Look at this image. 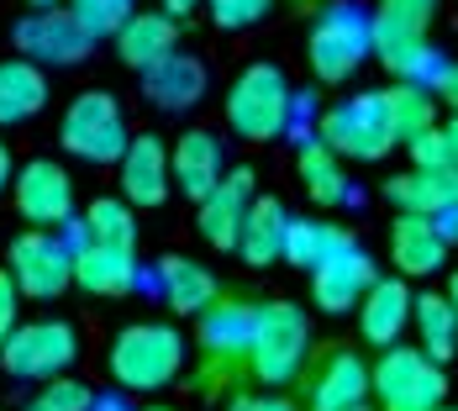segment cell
I'll list each match as a JSON object with an SVG mask.
<instances>
[{
    "label": "cell",
    "instance_id": "cell-41",
    "mask_svg": "<svg viewBox=\"0 0 458 411\" xmlns=\"http://www.w3.org/2000/svg\"><path fill=\"white\" fill-rule=\"evenodd\" d=\"M443 137H448V158L458 164V111L448 116V122H443Z\"/></svg>",
    "mask_w": 458,
    "mask_h": 411
},
{
    "label": "cell",
    "instance_id": "cell-44",
    "mask_svg": "<svg viewBox=\"0 0 458 411\" xmlns=\"http://www.w3.org/2000/svg\"><path fill=\"white\" fill-rule=\"evenodd\" d=\"M443 295H448V306H454V317H458V274L448 279V290H443Z\"/></svg>",
    "mask_w": 458,
    "mask_h": 411
},
{
    "label": "cell",
    "instance_id": "cell-38",
    "mask_svg": "<svg viewBox=\"0 0 458 411\" xmlns=\"http://www.w3.org/2000/svg\"><path fill=\"white\" fill-rule=\"evenodd\" d=\"M16 312H21V290H16L11 270H0V343L11 338V327H16Z\"/></svg>",
    "mask_w": 458,
    "mask_h": 411
},
{
    "label": "cell",
    "instance_id": "cell-30",
    "mask_svg": "<svg viewBox=\"0 0 458 411\" xmlns=\"http://www.w3.org/2000/svg\"><path fill=\"white\" fill-rule=\"evenodd\" d=\"M385 106H390V127H395V142H416L421 133L437 127V95L416 80H395L385 90Z\"/></svg>",
    "mask_w": 458,
    "mask_h": 411
},
{
    "label": "cell",
    "instance_id": "cell-43",
    "mask_svg": "<svg viewBox=\"0 0 458 411\" xmlns=\"http://www.w3.org/2000/svg\"><path fill=\"white\" fill-rule=\"evenodd\" d=\"M11 180H16V169H11V153H5V142H0V190Z\"/></svg>",
    "mask_w": 458,
    "mask_h": 411
},
{
    "label": "cell",
    "instance_id": "cell-35",
    "mask_svg": "<svg viewBox=\"0 0 458 411\" xmlns=\"http://www.w3.org/2000/svg\"><path fill=\"white\" fill-rule=\"evenodd\" d=\"M206 5H211V21H216V27L237 32V27H253V21H264L275 0H206Z\"/></svg>",
    "mask_w": 458,
    "mask_h": 411
},
{
    "label": "cell",
    "instance_id": "cell-5",
    "mask_svg": "<svg viewBox=\"0 0 458 411\" xmlns=\"http://www.w3.org/2000/svg\"><path fill=\"white\" fill-rule=\"evenodd\" d=\"M311 69H317L321 85H343L364 69V58L374 53V16L353 0H337L327 5L311 27Z\"/></svg>",
    "mask_w": 458,
    "mask_h": 411
},
{
    "label": "cell",
    "instance_id": "cell-49",
    "mask_svg": "<svg viewBox=\"0 0 458 411\" xmlns=\"http://www.w3.org/2000/svg\"><path fill=\"white\" fill-rule=\"evenodd\" d=\"M142 411H169V407H142Z\"/></svg>",
    "mask_w": 458,
    "mask_h": 411
},
{
    "label": "cell",
    "instance_id": "cell-22",
    "mask_svg": "<svg viewBox=\"0 0 458 411\" xmlns=\"http://www.w3.org/2000/svg\"><path fill=\"white\" fill-rule=\"evenodd\" d=\"M180 47V21L169 16V11H132L127 16V27L116 32V53H122V64L127 69H153L164 53H174Z\"/></svg>",
    "mask_w": 458,
    "mask_h": 411
},
{
    "label": "cell",
    "instance_id": "cell-19",
    "mask_svg": "<svg viewBox=\"0 0 458 411\" xmlns=\"http://www.w3.org/2000/svg\"><path fill=\"white\" fill-rule=\"evenodd\" d=\"M390 259L401 274H437L443 259H448V237L437 232L432 217H416V211H401L395 227H390Z\"/></svg>",
    "mask_w": 458,
    "mask_h": 411
},
{
    "label": "cell",
    "instance_id": "cell-4",
    "mask_svg": "<svg viewBox=\"0 0 458 411\" xmlns=\"http://www.w3.org/2000/svg\"><path fill=\"white\" fill-rule=\"evenodd\" d=\"M295 100H290V80L275 64H248L227 90V127L248 142H269L290 127Z\"/></svg>",
    "mask_w": 458,
    "mask_h": 411
},
{
    "label": "cell",
    "instance_id": "cell-36",
    "mask_svg": "<svg viewBox=\"0 0 458 411\" xmlns=\"http://www.w3.org/2000/svg\"><path fill=\"white\" fill-rule=\"evenodd\" d=\"M248 364H237V359H211L206 354V364H200V374H195V385H200V396H227V385L242 374Z\"/></svg>",
    "mask_w": 458,
    "mask_h": 411
},
{
    "label": "cell",
    "instance_id": "cell-50",
    "mask_svg": "<svg viewBox=\"0 0 458 411\" xmlns=\"http://www.w3.org/2000/svg\"><path fill=\"white\" fill-rule=\"evenodd\" d=\"M348 411H369V407H348Z\"/></svg>",
    "mask_w": 458,
    "mask_h": 411
},
{
    "label": "cell",
    "instance_id": "cell-29",
    "mask_svg": "<svg viewBox=\"0 0 458 411\" xmlns=\"http://www.w3.org/2000/svg\"><path fill=\"white\" fill-rule=\"evenodd\" d=\"M353 243V232L348 227H332V222H311V217H295V222H284V264H295V270H317L327 253H337V248H348Z\"/></svg>",
    "mask_w": 458,
    "mask_h": 411
},
{
    "label": "cell",
    "instance_id": "cell-42",
    "mask_svg": "<svg viewBox=\"0 0 458 411\" xmlns=\"http://www.w3.org/2000/svg\"><path fill=\"white\" fill-rule=\"evenodd\" d=\"M158 5H164V11H169V16H174V21H180V16H190V11H195V5H200V0H158Z\"/></svg>",
    "mask_w": 458,
    "mask_h": 411
},
{
    "label": "cell",
    "instance_id": "cell-8",
    "mask_svg": "<svg viewBox=\"0 0 458 411\" xmlns=\"http://www.w3.org/2000/svg\"><path fill=\"white\" fill-rule=\"evenodd\" d=\"M74 354H80V338L69 321H27V327L16 321L11 338L0 343V364L16 380H53L74 364Z\"/></svg>",
    "mask_w": 458,
    "mask_h": 411
},
{
    "label": "cell",
    "instance_id": "cell-37",
    "mask_svg": "<svg viewBox=\"0 0 458 411\" xmlns=\"http://www.w3.org/2000/svg\"><path fill=\"white\" fill-rule=\"evenodd\" d=\"M406 148H411V164H416V169H443V164H454V158H448V137H443V127L421 133L416 142H406Z\"/></svg>",
    "mask_w": 458,
    "mask_h": 411
},
{
    "label": "cell",
    "instance_id": "cell-21",
    "mask_svg": "<svg viewBox=\"0 0 458 411\" xmlns=\"http://www.w3.org/2000/svg\"><path fill=\"white\" fill-rule=\"evenodd\" d=\"M253 317H259V306H248V301H211V306L200 312V348H206L211 359H237V364H248Z\"/></svg>",
    "mask_w": 458,
    "mask_h": 411
},
{
    "label": "cell",
    "instance_id": "cell-15",
    "mask_svg": "<svg viewBox=\"0 0 458 411\" xmlns=\"http://www.w3.org/2000/svg\"><path fill=\"white\" fill-rule=\"evenodd\" d=\"M353 312H359L364 343L390 348V343H401V332L411 327V285H406V279H379V274H374V285L364 290V301H359Z\"/></svg>",
    "mask_w": 458,
    "mask_h": 411
},
{
    "label": "cell",
    "instance_id": "cell-2",
    "mask_svg": "<svg viewBox=\"0 0 458 411\" xmlns=\"http://www.w3.org/2000/svg\"><path fill=\"white\" fill-rule=\"evenodd\" d=\"M311 359V321L290 301H269L253 317V348H248V369L264 385H290L301 380V369Z\"/></svg>",
    "mask_w": 458,
    "mask_h": 411
},
{
    "label": "cell",
    "instance_id": "cell-6",
    "mask_svg": "<svg viewBox=\"0 0 458 411\" xmlns=\"http://www.w3.org/2000/svg\"><path fill=\"white\" fill-rule=\"evenodd\" d=\"M317 137L337 153V158H359V164H374L395 148V127H390V106H385V90H364L348 95L343 106L321 111Z\"/></svg>",
    "mask_w": 458,
    "mask_h": 411
},
{
    "label": "cell",
    "instance_id": "cell-10",
    "mask_svg": "<svg viewBox=\"0 0 458 411\" xmlns=\"http://www.w3.org/2000/svg\"><path fill=\"white\" fill-rule=\"evenodd\" d=\"M90 43L95 38L80 27V16L69 5H43L27 21H16V53L32 64H80Z\"/></svg>",
    "mask_w": 458,
    "mask_h": 411
},
{
    "label": "cell",
    "instance_id": "cell-48",
    "mask_svg": "<svg viewBox=\"0 0 458 411\" xmlns=\"http://www.w3.org/2000/svg\"><path fill=\"white\" fill-rule=\"evenodd\" d=\"M437 411H458V407H448V401H443V407H437Z\"/></svg>",
    "mask_w": 458,
    "mask_h": 411
},
{
    "label": "cell",
    "instance_id": "cell-9",
    "mask_svg": "<svg viewBox=\"0 0 458 411\" xmlns=\"http://www.w3.org/2000/svg\"><path fill=\"white\" fill-rule=\"evenodd\" d=\"M5 270H11V279H16L21 295L53 301V295H64V290L74 285V248H69L64 237H53V232L32 227L11 243V264H5Z\"/></svg>",
    "mask_w": 458,
    "mask_h": 411
},
{
    "label": "cell",
    "instance_id": "cell-23",
    "mask_svg": "<svg viewBox=\"0 0 458 411\" xmlns=\"http://www.w3.org/2000/svg\"><path fill=\"white\" fill-rule=\"evenodd\" d=\"M74 285H85L90 295H127V290L138 285V259H132V248L80 243V248H74Z\"/></svg>",
    "mask_w": 458,
    "mask_h": 411
},
{
    "label": "cell",
    "instance_id": "cell-1",
    "mask_svg": "<svg viewBox=\"0 0 458 411\" xmlns=\"http://www.w3.org/2000/svg\"><path fill=\"white\" fill-rule=\"evenodd\" d=\"M184 369V338L164 321H132L111 343V380L122 390H164Z\"/></svg>",
    "mask_w": 458,
    "mask_h": 411
},
{
    "label": "cell",
    "instance_id": "cell-47",
    "mask_svg": "<svg viewBox=\"0 0 458 411\" xmlns=\"http://www.w3.org/2000/svg\"><path fill=\"white\" fill-rule=\"evenodd\" d=\"M32 5H38V11H43V5H53V0H32Z\"/></svg>",
    "mask_w": 458,
    "mask_h": 411
},
{
    "label": "cell",
    "instance_id": "cell-7",
    "mask_svg": "<svg viewBox=\"0 0 458 411\" xmlns=\"http://www.w3.org/2000/svg\"><path fill=\"white\" fill-rule=\"evenodd\" d=\"M58 142L85 158V164H116L127 153V122H122V106L106 90H85L69 111H64V127Z\"/></svg>",
    "mask_w": 458,
    "mask_h": 411
},
{
    "label": "cell",
    "instance_id": "cell-39",
    "mask_svg": "<svg viewBox=\"0 0 458 411\" xmlns=\"http://www.w3.org/2000/svg\"><path fill=\"white\" fill-rule=\"evenodd\" d=\"M427 90L437 95L448 111H458V64H437V74L427 80Z\"/></svg>",
    "mask_w": 458,
    "mask_h": 411
},
{
    "label": "cell",
    "instance_id": "cell-17",
    "mask_svg": "<svg viewBox=\"0 0 458 411\" xmlns=\"http://www.w3.org/2000/svg\"><path fill=\"white\" fill-rule=\"evenodd\" d=\"M142 90H148V100H153L158 111L180 116V111H190V106L206 95V64L174 47V53H164L153 69H142Z\"/></svg>",
    "mask_w": 458,
    "mask_h": 411
},
{
    "label": "cell",
    "instance_id": "cell-45",
    "mask_svg": "<svg viewBox=\"0 0 458 411\" xmlns=\"http://www.w3.org/2000/svg\"><path fill=\"white\" fill-rule=\"evenodd\" d=\"M264 411H295L290 401H279V396H264Z\"/></svg>",
    "mask_w": 458,
    "mask_h": 411
},
{
    "label": "cell",
    "instance_id": "cell-13",
    "mask_svg": "<svg viewBox=\"0 0 458 411\" xmlns=\"http://www.w3.org/2000/svg\"><path fill=\"white\" fill-rule=\"evenodd\" d=\"M248 206H253V169H227L216 190L200 201V237L222 253H237V232H242Z\"/></svg>",
    "mask_w": 458,
    "mask_h": 411
},
{
    "label": "cell",
    "instance_id": "cell-46",
    "mask_svg": "<svg viewBox=\"0 0 458 411\" xmlns=\"http://www.w3.org/2000/svg\"><path fill=\"white\" fill-rule=\"evenodd\" d=\"M90 411H122V407H116V401H106V407H90Z\"/></svg>",
    "mask_w": 458,
    "mask_h": 411
},
{
    "label": "cell",
    "instance_id": "cell-18",
    "mask_svg": "<svg viewBox=\"0 0 458 411\" xmlns=\"http://www.w3.org/2000/svg\"><path fill=\"white\" fill-rule=\"evenodd\" d=\"M385 201L395 211H416V217H443L448 206H458V164L443 169H406L385 184Z\"/></svg>",
    "mask_w": 458,
    "mask_h": 411
},
{
    "label": "cell",
    "instance_id": "cell-3",
    "mask_svg": "<svg viewBox=\"0 0 458 411\" xmlns=\"http://www.w3.org/2000/svg\"><path fill=\"white\" fill-rule=\"evenodd\" d=\"M369 396H379V411H437L448 401V374L421 348L390 343L369 369Z\"/></svg>",
    "mask_w": 458,
    "mask_h": 411
},
{
    "label": "cell",
    "instance_id": "cell-11",
    "mask_svg": "<svg viewBox=\"0 0 458 411\" xmlns=\"http://www.w3.org/2000/svg\"><path fill=\"white\" fill-rule=\"evenodd\" d=\"M11 195H16V211L43 232L69 227V217H74V184H69V169L53 164V158H32V164L11 180Z\"/></svg>",
    "mask_w": 458,
    "mask_h": 411
},
{
    "label": "cell",
    "instance_id": "cell-32",
    "mask_svg": "<svg viewBox=\"0 0 458 411\" xmlns=\"http://www.w3.org/2000/svg\"><path fill=\"white\" fill-rule=\"evenodd\" d=\"M85 232L90 243H111V248H138V222H132V206L127 201H90L85 211Z\"/></svg>",
    "mask_w": 458,
    "mask_h": 411
},
{
    "label": "cell",
    "instance_id": "cell-31",
    "mask_svg": "<svg viewBox=\"0 0 458 411\" xmlns=\"http://www.w3.org/2000/svg\"><path fill=\"white\" fill-rule=\"evenodd\" d=\"M374 53H379V64L395 74V80H432L437 74V58H432V47H427V38H385V43H374Z\"/></svg>",
    "mask_w": 458,
    "mask_h": 411
},
{
    "label": "cell",
    "instance_id": "cell-28",
    "mask_svg": "<svg viewBox=\"0 0 458 411\" xmlns=\"http://www.w3.org/2000/svg\"><path fill=\"white\" fill-rule=\"evenodd\" d=\"M295 169H301L306 195H311L317 206H343V201H348V175H343V158H337L321 137H306V142H301Z\"/></svg>",
    "mask_w": 458,
    "mask_h": 411
},
{
    "label": "cell",
    "instance_id": "cell-14",
    "mask_svg": "<svg viewBox=\"0 0 458 411\" xmlns=\"http://www.w3.org/2000/svg\"><path fill=\"white\" fill-rule=\"evenodd\" d=\"M116 169H122V195H127V206H164L169 201V148H164V137L142 133L127 142V153L116 158Z\"/></svg>",
    "mask_w": 458,
    "mask_h": 411
},
{
    "label": "cell",
    "instance_id": "cell-16",
    "mask_svg": "<svg viewBox=\"0 0 458 411\" xmlns=\"http://www.w3.org/2000/svg\"><path fill=\"white\" fill-rule=\"evenodd\" d=\"M369 396V364L359 354H327L317 364V374L306 380V411H348L364 407Z\"/></svg>",
    "mask_w": 458,
    "mask_h": 411
},
{
    "label": "cell",
    "instance_id": "cell-24",
    "mask_svg": "<svg viewBox=\"0 0 458 411\" xmlns=\"http://www.w3.org/2000/svg\"><path fill=\"white\" fill-rule=\"evenodd\" d=\"M284 222H290V211L279 206L275 195H253V206L242 217V232H237V253L253 270L279 264V253H284Z\"/></svg>",
    "mask_w": 458,
    "mask_h": 411
},
{
    "label": "cell",
    "instance_id": "cell-12",
    "mask_svg": "<svg viewBox=\"0 0 458 411\" xmlns=\"http://www.w3.org/2000/svg\"><path fill=\"white\" fill-rule=\"evenodd\" d=\"M369 285H374V259H369L359 243H348V248L327 253L317 270H311V295H317L321 312H332V317L353 312V306L364 301Z\"/></svg>",
    "mask_w": 458,
    "mask_h": 411
},
{
    "label": "cell",
    "instance_id": "cell-25",
    "mask_svg": "<svg viewBox=\"0 0 458 411\" xmlns=\"http://www.w3.org/2000/svg\"><path fill=\"white\" fill-rule=\"evenodd\" d=\"M47 106V74L32 58H5L0 64V127L32 122Z\"/></svg>",
    "mask_w": 458,
    "mask_h": 411
},
{
    "label": "cell",
    "instance_id": "cell-33",
    "mask_svg": "<svg viewBox=\"0 0 458 411\" xmlns=\"http://www.w3.org/2000/svg\"><path fill=\"white\" fill-rule=\"evenodd\" d=\"M64 5L80 16V27L90 38H116L127 27V16L138 11V0H64Z\"/></svg>",
    "mask_w": 458,
    "mask_h": 411
},
{
    "label": "cell",
    "instance_id": "cell-34",
    "mask_svg": "<svg viewBox=\"0 0 458 411\" xmlns=\"http://www.w3.org/2000/svg\"><path fill=\"white\" fill-rule=\"evenodd\" d=\"M95 396L85 380H64V374H53V380H43V390L27 401V411H90Z\"/></svg>",
    "mask_w": 458,
    "mask_h": 411
},
{
    "label": "cell",
    "instance_id": "cell-27",
    "mask_svg": "<svg viewBox=\"0 0 458 411\" xmlns=\"http://www.w3.org/2000/svg\"><path fill=\"white\" fill-rule=\"evenodd\" d=\"M158 285H164V295H169V306H174L180 317H200V312L216 301V279H211V270L190 264V259H180V253L158 259Z\"/></svg>",
    "mask_w": 458,
    "mask_h": 411
},
{
    "label": "cell",
    "instance_id": "cell-40",
    "mask_svg": "<svg viewBox=\"0 0 458 411\" xmlns=\"http://www.w3.org/2000/svg\"><path fill=\"white\" fill-rule=\"evenodd\" d=\"M227 411H264V396H253V390H237L227 401Z\"/></svg>",
    "mask_w": 458,
    "mask_h": 411
},
{
    "label": "cell",
    "instance_id": "cell-26",
    "mask_svg": "<svg viewBox=\"0 0 458 411\" xmlns=\"http://www.w3.org/2000/svg\"><path fill=\"white\" fill-rule=\"evenodd\" d=\"M411 327H416V348L427 359L448 364L458 354V317H454V306H448V295H437V290L411 295Z\"/></svg>",
    "mask_w": 458,
    "mask_h": 411
},
{
    "label": "cell",
    "instance_id": "cell-20",
    "mask_svg": "<svg viewBox=\"0 0 458 411\" xmlns=\"http://www.w3.org/2000/svg\"><path fill=\"white\" fill-rule=\"evenodd\" d=\"M169 175L190 201H206L216 180L227 175V158H222V142L211 133H184L174 148H169Z\"/></svg>",
    "mask_w": 458,
    "mask_h": 411
}]
</instances>
